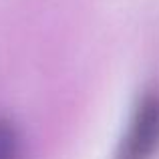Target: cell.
<instances>
[{
	"label": "cell",
	"instance_id": "7a4b0ae2",
	"mask_svg": "<svg viewBox=\"0 0 159 159\" xmlns=\"http://www.w3.org/2000/svg\"><path fill=\"white\" fill-rule=\"evenodd\" d=\"M22 139L14 123L0 117V159H20Z\"/></svg>",
	"mask_w": 159,
	"mask_h": 159
},
{
	"label": "cell",
	"instance_id": "6da1fadb",
	"mask_svg": "<svg viewBox=\"0 0 159 159\" xmlns=\"http://www.w3.org/2000/svg\"><path fill=\"white\" fill-rule=\"evenodd\" d=\"M159 155V89H145L135 101L111 159H155Z\"/></svg>",
	"mask_w": 159,
	"mask_h": 159
}]
</instances>
